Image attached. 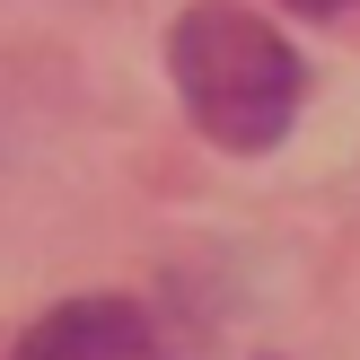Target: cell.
Instances as JSON below:
<instances>
[{
    "label": "cell",
    "mask_w": 360,
    "mask_h": 360,
    "mask_svg": "<svg viewBox=\"0 0 360 360\" xmlns=\"http://www.w3.org/2000/svg\"><path fill=\"white\" fill-rule=\"evenodd\" d=\"M9 360H158V334L132 299H70Z\"/></svg>",
    "instance_id": "obj_2"
},
{
    "label": "cell",
    "mask_w": 360,
    "mask_h": 360,
    "mask_svg": "<svg viewBox=\"0 0 360 360\" xmlns=\"http://www.w3.org/2000/svg\"><path fill=\"white\" fill-rule=\"evenodd\" d=\"M299 18H334V9H352V0H290Z\"/></svg>",
    "instance_id": "obj_3"
},
{
    "label": "cell",
    "mask_w": 360,
    "mask_h": 360,
    "mask_svg": "<svg viewBox=\"0 0 360 360\" xmlns=\"http://www.w3.org/2000/svg\"><path fill=\"white\" fill-rule=\"evenodd\" d=\"M167 70H176L185 115L202 123L220 150H246V158L273 150V141L290 132L299 88H308L299 53L281 44L255 9H229V0H202V9L176 18V35H167Z\"/></svg>",
    "instance_id": "obj_1"
}]
</instances>
